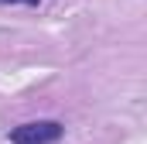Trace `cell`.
<instances>
[{
	"label": "cell",
	"instance_id": "1",
	"mask_svg": "<svg viewBox=\"0 0 147 144\" xmlns=\"http://www.w3.org/2000/svg\"><path fill=\"white\" fill-rule=\"evenodd\" d=\"M65 127L58 120H31L10 130V144H58Z\"/></svg>",
	"mask_w": 147,
	"mask_h": 144
},
{
	"label": "cell",
	"instance_id": "2",
	"mask_svg": "<svg viewBox=\"0 0 147 144\" xmlns=\"http://www.w3.org/2000/svg\"><path fill=\"white\" fill-rule=\"evenodd\" d=\"M3 7H38L41 0H0Z\"/></svg>",
	"mask_w": 147,
	"mask_h": 144
}]
</instances>
